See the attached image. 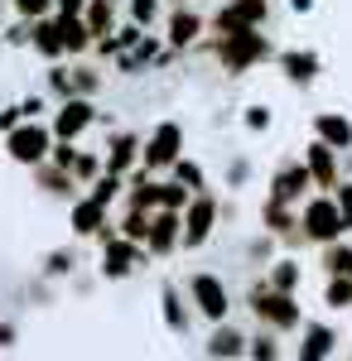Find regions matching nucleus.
I'll return each instance as SVG.
<instances>
[{"mask_svg":"<svg viewBox=\"0 0 352 361\" xmlns=\"http://www.w3.org/2000/svg\"><path fill=\"white\" fill-rule=\"evenodd\" d=\"M131 154H136V140H116V149H111V173H121V169L131 164Z\"/></svg>","mask_w":352,"mask_h":361,"instance_id":"obj_13","label":"nucleus"},{"mask_svg":"<svg viewBox=\"0 0 352 361\" xmlns=\"http://www.w3.org/2000/svg\"><path fill=\"white\" fill-rule=\"evenodd\" d=\"M304 231L319 236V241H333V236L343 231V212H338L333 202H314V207L304 212Z\"/></svg>","mask_w":352,"mask_h":361,"instance_id":"obj_2","label":"nucleus"},{"mask_svg":"<svg viewBox=\"0 0 352 361\" xmlns=\"http://www.w3.org/2000/svg\"><path fill=\"white\" fill-rule=\"evenodd\" d=\"M208 222H213V202H208V197H198V202L189 207V226H184V241H193V246H198V241L208 236Z\"/></svg>","mask_w":352,"mask_h":361,"instance_id":"obj_6","label":"nucleus"},{"mask_svg":"<svg viewBox=\"0 0 352 361\" xmlns=\"http://www.w3.org/2000/svg\"><path fill=\"white\" fill-rule=\"evenodd\" d=\"M87 121H92V106H87V102H68V106H63V111H58V140H73L82 130V126H87Z\"/></svg>","mask_w":352,"mask_h":361,"instance_id":"obj_4","label":"nucleus"},{"mask_svg":"<svg viewBox=\"0 0 352 361\" xmlns=\"http://www.w3.org/2000/svg\"><path fill=\"white\" fill-rule=\"evenodd\" d=\"M338 212H343V226H352V188L338 193Z\"/></svg>","mask_w":352,"mask_h":361,"instance_id":"obj_22","label":"nucleus"},{"mask_svg":"<svg viewBox=\"0 0 352 361\" xmlns=\"http://www.w3.org/2000/svg\"><path fill=\"white\" fill-rule=\"evenodd\" d=\"M309 164H314V173H319V183H328V178H333V164H328L324 145H314V149H309Z\"/></svg>","mask_w":352,"mask_h":361,"instance_id":"obj_14","label":"nucleus"},{"mask_svg":"<svg viewBox=\"0 0 352 361\" xmlns=\"http://www.w3.org/2000/svg\"><path fill=\"white\" fill-rule=\"evenodd\" d=\"M34 44H39L49 58L68 54V49H63V34H58V25H39V29H34Z\"/></svg>","mask_w":352,"mask_h":361,"instance_id":"obj_9","label":"nucleus"},{"mask_svg":"<svg viewBox=\"0 0 352 361\" xmlns=\"http://www.w3.org/2000/svg\"><path fill=\"white\" fill-rule=\"evenodd\" d=\"M328 299H333V304H352V284H343V279H338V284L328 289Z\"/></svg>","mask_w":352,"mask_h":361,"instance_id":"obj_21","label":"nucleus"},{"mask_svg":"<svg viewBox=\"0 0 352 361\" xmlns=\"http://www.w3.org/2000/svg\"><path fill=\"white\" fill-rule=\"evenodd\" d=\"M324 352H328V333L314 328V342H304V357H324Z\"/></svg>","mask_w":352,"mask_h":361,"instance_id":"obj_18","label":"nucleus"},{"mask_svg":"<svg viewBox=\"0 0 352 361\" xmlns=\"http://www.w3.org/2000/svg\"><path fill=\"white\" fill-rule=\"evenodd\" d=\"M193 294H198V308H203L208 318H222V313H227V294H222V284H217V279L198 275V279H193Z\"/></svg>","mask_w":352,"mask_h":361,"instance_id":"obj_3","label":"nucleus"},{"mask_svg":"<svg viewBox=\"0 0 352 361\" xmlns=\"http://www.w3.org/2000/svg\"><path fill=\"white\" fill-rule=\"evenodd\" d=\"M328 270L333 275H352V250H328Z\"/></svg>","mask_w":352,"mask_h":361,"instance_id":"obj_16","label":"nucleus"},{"mask_svg":"<svg viewBox=\"0 0 352 361\" xmlns=\"http://www.w3.org/2000/svg\"><path fill=\"white\" fill-rule=\"evenodd\" d=\"M179 154V130L174 126H160V135L150 140V149H145V164H169Z\"/></svg>","mask_w":352,"mask_h":361,"instance_id":"obj_5","label":"nucleus"},{"mask_svg":"<svg viewBox=\"0 0 352 361\" xmlns=\"http://www.w3.org/2000/svg\"><path fill=\"white\" fill-rule=\"evenodd\" d=\"M256 308H261L271 323H280V328H290V323H295V308H290V299H285V294H271V299H261Z\"/></svg>","mask_w":352,"mask_h":361,"instance_id":"obj_7","label":"nucleus"},{"mask_svg":"<svg viewBox=\"0 0 352 361\" xmlns=\"http://www.w3.org/2000/svg\"><path fill=\"white\" fill-rule=\"evenodd\" d=\"M44 154H49V130H44V126H20V130H10V159H20V164H44Z\"/></svg>","mask_w":352,"mask_h":361,"instance_id":"obj_1","label":"nucleus"},{"mask_svg":"<svg viewBox=\"0 0 352 361\" xmlns=\"http://www.w3.org/2000/svg\"><path fill=\"white\" fill-rule=\"evenodd\" d=\"M126 270H131V246L111 241L107 246V275H126Z\"/></svg>","mask_w":352,"mask_h":361,"instance_id":"obj_10","label":"nucleus"},{"mask_svg":"<svg viewBox=\"0 0 352 361\" xmlns=\"http://www.w3.org/2000/svg\"><path fill=\"white\" fill-rule=\"evenodd\" d=\"M10 337H15L10 328H0V347H10Z\"/></svg>","mask_w":352,"mask_h":361,"instance_id":"obj_24","label":"nucleus"},{"mask_svg":"<svg viewBox=\"0 0 352 361\" xmlns=\"http://www.w3.org/2000/svg\"><path fill=\"white\" fill-rule=\"evenodd\" d=\"M208 352H213V357H227V352H242V333H227V328H222V333L213 337V347H208Z\"/></svg>","mask_w":352,"mask_h":361,"instance_id":"obj_12","label":"nucleus"},{"mask_svg":"<svg viewBox=\"0 0 352 361\" xmlns=\"http://www.w3.org/2000/svg\"><path fill=\"white\" fill-rule=\"evenodd\" d=\"M319 130H324L328 140H338V145H348V140H352V126H348V121H338V116H324Z\"/></svg>","mask_w":352,"mask_h":361,"instance_id":"obj_11","label":"nucleus"},{"mask_svg":"<svg viewBox=\"0 0 352 361\" xmlns=\"http://www.w3.org/2000/svg\"><path fill=\"white\" fill-rule=\"evenodd\" d=\"M179 178H184V183H193V188L203 183V173H198V169H193V164H179Z\"/></svg>","mask_w":352,"mask_h":361,"instance_id":"obj_23","label":"nucleus"},{"mask_svg":"<svg viewBox=\"0 0 352 361\" xmlns=\"http://www.w3.org/2000/svg\"><path fill=\"white\" fill-rule=\"evenodd\" d=\"M102 197H87V202H78V212H73V222H78V231H97L102 226Z\"/></svg>","mask_w":352,"mask_h":361,"instance_id":"obj_8","label":"nucleus"},{"mask_svg":"<svg viewBox=\"0 0 352 361\" xmlns=\"http://www.w3.org/2000/svg\"><path fill=\"white\" fill-rule=\"evenodd\" d=\"M290 78H314V58H290Z\"/></svg>","mask_w":352,"mask_h":361,"instance_id":"obj_19","label":"nucleus"},{"mask_svg":"<svg viewBox=\"0 0 352 361\" xmlns=\"http://www.w3.org/2000/svg\"><path fill=\"white\" fill-rule=\"evenodd\" d=\"M150 241H155V250L169 246V241H174V217H160V222H155V236H150Z\"/></svg>","mask_w":352,"mask_h":361,"instance_id":"obj_17","label":"nucleus"},{"mask_svg":"<svg viewBox=\"0 0 352 361\" xmlns=\"http://www.w3.org/2000/svg\"><path fill=\"white\" fill-rule=\"evenodd\" d=\"M15 10L34 20V15H44V10H49V0H15Z\"/></svg>","mask_w":352,"mask_h":361,"instance_id":"obj_20","label":"nucleus"},{"mask_svg":"<svg viewBox=\"0 0 352 361\" xmlns=\"http://www.w3.org/2000/svg\"><path fill=\"white\" fill-rule=\"evenodd\" d=\"M193 34H198V20H193V15H179V20H174V44H189Z\"/></svg>","mask_w":352,"mask_h":361,"instance_id":"obj_15","label":"nucleus"}]
</instances>
